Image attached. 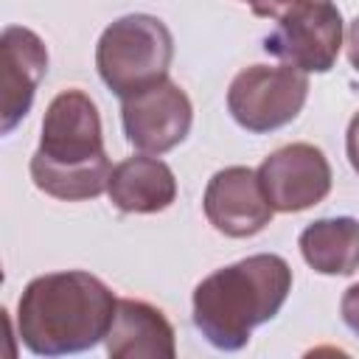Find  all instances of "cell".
Wrapping results in <instances>:
<instances>
[{"mask_svg":"<svg viewBox=\"0 0 359 359\" xmlns=\"http://www.w3.org/2000/svg\"><path fill=\"white\" fill-rule=\"evenodd\" d=\"M109 196L129 213L163 210L174 199V177L160 160L132 157L109 174Z\"/></svg>","mask_w":359,"mask_h":359,"instance_id":"7c38bea8","label":"cell"},{"mask_svg":"<svg viewBox=\"0 0 359 359\" xmlns=\"http://www.w3.org/2000/svg\"><path fill=\"white\" fill-rule=\"evenodd\" d=\"M123 126L137 149L165 151L185 137L191 104L177 84L160 79L123 98Z\"/></svg>","mask_w":359,"mask_h":359,"instance_id":"52a82bcc","label":"cell"},{"mask_svg":"<svg viewBox=\"0 0 359 359\" xmlns=\"http://www.w3.org/2000/svg\"><path fill=\"white\" fill-rule=\"evenodd\" d=\"M292 286L289 264L278 255H252L205 278L194 292L196 328L224 351H236L250 331L275 317Z\"/></svg>","mask_w":359,"mask_h":359,"instance_id":"7a4b0ae2","label":"cell"},{"mask_svg":"<svg viewBox=\"0 0 359 359\" xmlns=\"http://www.w3.org/2000/svg\"><path fill=\"white\" fill-rule=\"evenodd\" d=\"M348 53H351L353 67L359 70V17L351 22V31H348Z\"/></svg>","mask_w":359,"mask_h":359,"instance_id":"2e32d148","label":"cell"},{"mask_svg":"<svg viewBox=\"0 0 359 359\" xmlns=\"http://www.w3.org/2000/svg\"><path fill=\"white\" fill-rule=\"evenodd\" d=\"M107 351L112 356H174L171 325L146 303L121 300L107 331Z\"/></svg>","mask_w":359,"mask_h":359,"instance_id":"8fae6325","label":"cell"},{"mask_svg":"<svg viewBox=\"0 0 359 359\" xmlns=\"http://www.w3.org/2000/svg\"><path fill=\"white\" fill-rule=\"evenodd\" d=\"M205 213L216 230L227 236H252L269 222L272 205L266 202L258 177L250 168H227L210 180Z\"/></svg>","mask_w":359,"mask_h":359,"instance_id":"9c48e42d","label":"cell"},{"mask_svg":"<svg viewBox=\"0 0 359 359\" xmlns=\"http://www.w3.org/2000/svg\"><path fill=\"white\" fill-rule=\"evenodd\" d=\"M171 62V34L154 17L135 14L112 22L98 42L101 79L121 95H132L165 79Z\"/></svg>","mask_w":359,"mask_h":359,"instance_id":"5b68a950","label":"cell"},{"mask_svg":"<svg viewBox=\"0 0 359 359\" xmlns=\"http://www.w3.org/2000/svg\"><path fill=\"white\" fill-rule=\"evenodd\" d=\"M34 182L62 199L98 196L109 182V160L101 146V123L93 101L67 90L53 98L39 151L31 160Z\"/></svg>","mask_w":359,"mask_h":359,"instance_id":"3957f363","label":"cell"},{"mask_svg":"<svg viewBox=\"0 0 359 359\" xmlns=\"http://www.w3.org/2000/svg\"><path fill=\"white\" fill-rule=\"evenodd\" d=\"M342 317L359 334V283L345 292V297H342Z\"/></svg>","mask_w":359,"mask_h":359,"instance_id":"5bb4252c","label":"cell"},{"mask_svg":"<svg viewBox=\"0 0 359 359\" xmlns=\"http://www.w3.org/2000/svg\"><path fill=\"white\" fill-rule=\"evenodd\" d=\"M300 250L317 272L325 275L353 272L359 266V222L353 219L314 222L309 230H303Z\"/></svg>","mask_w":359,"mask_h":359,"instance_id":"4fadbf2b","label":"cell"},{"mask_svg":"<svg viewBox=\"0 0 359 359\" xmlns=\"http://www.w3.org/2000/svg\"><path fill=\"white\" fill-rule=\"evenodd\" d=\"M112 292L87 272L36 278L20 297V337L34 353H73L107 337Z\"/></svg>","mask_w":359,"mask_h":359,"instance_id":"6da1fadb","label":"cell"},{"mask_svg":"<svg viewBox=\"0 0 359 359\" xmlns=\"http://www.w3.org/2000/svg\"><path fill=\"white\" fill-rule=\"evenodd\" d=\"M45 65V48L31 31H3V132H11V126L28 112Z\"/></svg>","mask_w":359,"mask_h":359,"instance_id":"30bf717a","label":"cell"},{"mask_svg":"<svg viewBox=\"0 0 359 359\" xmlns=\"http://www.w3.org/2000/svg\"><path fill=\"white\" fill-rule=\"evenodd\" d=\"M309 81L303 73H297L292 65L289 67H247L236 76L230 84V112L233 118L252 129V132H266L275 126L289 123L297 109L306 101Z\"/></svg>","mask_w":359,"mask_h":359,"instance_id":"8992f818","label":"cell"},{"mask_svg":"<svg viewBox=\"0 0 359 359\" xmlns=\"http://www.w3.org/2000/svg\"><path fill=\"white\" fill-rule=\"evenodd\" d=\"M266 202L278 210H303L328 194L331 171L325 157L306 143L286 146L264 160L258 171Z\"/></svg>","mask_w":359,"mask_h":359,"instance_id":"ba28073f","label":"cell"},{"mask_svg":"<svg viewBox=\"0 0 359 359\" xmlns=\"http://www.w3.org/2000/svg\"><path fill=\"white\" fill-rule=\"evenodd\" d=\"M348 157L359 171V115L351 121V129H348Z\"/></svg>","mask_w":359,"mask_h":359,"instance_id":"9a60e30c","label":"cell"},{"mask_svg":"<svg viewBox=\"0 0 359 359\" xmlns=\"http://www.w3.org/2000/svg\"><path fill=\"white\" fill-rule=\"evenodd\" d=\"M255 14L275 20L266 53L297 70H328L342 39V20L331 0H247Z\"/></svg>","mask_w":359,"mask_h":359,"instance_id":"277c9868","label":"cell"}]
</instances>
